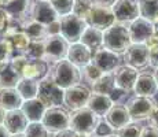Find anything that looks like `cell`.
<instances>
[{"label": "cell", "instance_id": "cell-1", "mask_svg": "<svg viewBox=\"0 0 158 137\" xmlns=\"http://www.w3.org/2000/svg\"><path fill=\"white\" fill-rule=\"evenodd\" d=\"M131 44L132 41L127 23L115 22L113 26L103 30V47L106 50L118 55H124Z\"/></svg>", "mask_w": 158, "mask_h": 137}, {"label": "cell", "instance_id": "cell-2", "mask_svg": "<svg viewBox=\"0 0 158 137\" xmlns=\"http://www.w3.org/2000/svg\"><path fill=\"white\" fill-rule=\"evenodd\" d=\"M50 75L52 81L62 89H68L74 85H78L81 81V69L76 67L68 59H62L54 63L51 67Z\"/></svg>", "mask_w": 158, "mask_h": 137}, {"label": "cell", "instance_id": "cell-3", "mask_svg": "<svg viewBox=\"0 0 158 137\" xmlns=\"http://www.w3.org/2000/svg\"><path fill=\"white\" fill-rule=\"evenodd\" d=\"M99 122H101V117L96 115L94 111H91L88 107H84L72 111L69 127L81 137H91Z\"/></svg>", "mask_w": 158, "mask_h": 137}, {"label": "cell", "instance_id": "cell-4", "mask_svg": "<svg viewBox=\"0 0 158 137\" xmlns=\"http://www.w3.org/2000/svg\"><path fill=\"white\" fill-rule=\"evenodd\" d=\"M59 22H60V36H63L66 38V41L70 42V44L80 41L85 29L88 27L87 21L77 17L76 14H69L65 15V17H60Z\"/></svg>", "mask_w": 158, "mask_h": 137}, {"label": "cell", "instance_id": "cell-5", "mask_svg": "<svg viewBox=\"0 0 158 137\" xmlns=\"http://www.w3.org/2000/svg\"><path fill=\"white\" fill-rule=\"evenodd\" d=\"M63 96H65V89L58 87L50 75H47L41 81H39L37 97L47 107H59V106H62Z\"/></svg>", "mask_w": 158, "mask_h": 137}, {"label": "cell", "instance_id": "cell-6", "mask_svg": "<svg viewBox=\"0 0 158 137\" xmlns=\"http://www.w3.org/2000/svg\"><path fill=\"white\" fill-rule=\"evenodd\" d=\"M69 47H70V42L66 41L63 36H48L44 40V60L47 63H56L62 59H66Z\"/></svg>", "mask_w": 158, "mask_h": 137}, {"label": "cell", "instance_id": "cell-7", "mask_svg": "<svg viewBox=\"0 0 158 137\" xmlns=\"http://www.w3.org/2000/svg\"><path fill=\"white\" fill-rule=\"evenodd\" d=\"M41 123L45 126V129L50 133H58L62 132L65 129H69V123H70V114L68 110L59 107H48L45 111Z\"/></svg>", "mask_w": 158, "mask_h": 137}, {"label": "cell", "instance_id": "cell-8", "mask_svg": "<svg viewBox=\"0 0 158 137\" xmlns=\"http://www.w3.org/2000/svg\"><path fill=\"white\" fill-rule=\"evenodd\" d=\"M91 95H92V92L85 85H81V84L74 85V87L65 89L63 106L69 111H76V110L84 108L87 107Z\"/></svg>", "mask_w": 158, "mask_h": 137}, {"label": "cell", "instance_id": "cell-9", "mask_svg": "<svg viewBox=\"0 0 158 137\" xmlns=\"http://www.w3.org/2000/svg\"><path fill=\"white\" fill-rule=\"evenodd\" d=\"M115 22L129 25L140 15V0H117L111 7Z\"/></svg>", "mask_w": 158, "mask_h": 137}, {"label": "cell", "instance_id": "cell-10", "mask_svg": "<svg viewBox=\"0 0 158 137\" xmlns=\"http://www.w3.org/2000/svg\"><path fill=\"white\" fill-rule=\"evenodd\" d=\"M156 104L157 103L153 100V97L135 96L129 99L125 106L133 122H140V121H146L150 118Z\"/></svg>", "mask_w": 158, "mask_h": 137}, {"label": "cell", "instance_id": "cell-11", "mask_svg": "<svg viewBox=\"0 0 158 137\" xmlns=\"http://www.w3.org/2000/svg\"><path fill=\"white\" fill-rule=\"evenodd\" d=\"M132 44H146V41L157 33V27L150 19L139 17L128 25Z\"/></svg>", "mask_w": 158, "mask_h": 137}, {"label": "cell", "instance_id": "cell-12", "mask_svg": "<svg viewBox=\"0 0 158 137\" xmlns=\"http://www.w3.org/2000/svg\"><path fill=\"white\" fill-rule=\"evenodd\" d=\"M123 60L127 66L142 70L150 65V54L146 44H131L129 48L123 55Z\"/></svg>", "mask_w": 158, "mask_h": 137}, {"label": "cell", "instance_id": "cell-13", "mask_svg": "<svg viewBox=\"0 0 158 137\" xmlns=\"http://www.w3.org/2000/svg\"><path fill=\"white\" fill-rule=\"evenodd\" d=\"M88 26L96 27L99 30H106L115 23V17L111 7H103V6L94 4L92 10L87 18Z\"/></svg>", "mask_w": 158, "mask_h": 137}, {"label": "cell", "instance_id": "cell-14", "mask_svg": "<svg viewBox=\"0 0 158 137\" xmlns=\"http://www.w3.org/2000/svg\"><path fill=\"white\" fill-rule=\"evenodd\" d=\"M92 63L103 74L105 73H114V70L121 66V55L111 52V51L106 50L105 47H102L101 50L94 52Z\"/></svg>", "mask_w": 158, "mask_h": 137}, {"label": "cell", "instance_id": "cell-15", "mask_svg": "<svg viewBox=\"0 0 158 137\" xmlns=\"http://www.w3.org/2000/svg\"><path fill=\"white\" fill-rule=\"evenodd\" d=\"M30 19L47 26L59 19V15L56 14L50 2L35 0L32 4V10H30Z\"/></svg>", "mask_w": 158, "mask_h": 137}, {"label": "cell", "instance_id": "cell-16", "mask_svg": "<svg viewBox=\"0 0 158 137\" xmlns=\"http://www.w3.org/2000/svg\"><path fill=\"white\" fill-rule=\"evenodd\" d=\"M114 82L115 87L120 88V89H124L127 92H132L133 88H135V82L138 80V70L131 67V66H120L114 70Z\"/></svg>", "mask_w": 158, "mask_h": 137}, {"label": "cell", "instance_id": "cell-17", "mask_svg": "<svg viewBox=\"0 0 158 137\" xmlns=\"http://www.w3.org/2000/svg\"><path fill=\"white\" fill-rule=\"evenodd\" d=\"M92 56H94L92 51L87 45H84L83 42L78 41V42H74V44H70L66 59L69 62H72L76 67L83 69L92 62Z\"/></svg>", "mask_w": 158, "mask_h": 137}, {"label": "cell", "instance_id": "cell-18", "mask_svg": "<svg viewBox=\"0 0 158 137\" xmlns=\"http://www.w3.org/2000/svg\"><path fill=\"white\" fill-rule=\"evenodd\" d=\"M105 121L117 132L118 129H121V127L127 126L128 123L132 122V118H131L127 106L113 104V107L109 110V112L105 115Z\"/></svg>", "mask_w": 158, "mask_h": 137}, {"label": "cell", "instance_id": "cell-19", "mask_svg": "<svg viewBox=\"0 0 158 137\" xmlns=\"http://www.w3.org/2000/svg\"><path fill=\"white\" fill-rule=\"evenodd\" d=\"M133 92L136 96H143V97H154L158 92V85L154 78V74L151 73H140L138 75V80L135 82V88Z\"/></svg>", "mask_w": 158, "mask_h": 137}, {"label": "cell", "instance_id": "cell-20", "mask_svg": "<svg viewBox=\"0 0 158 137\" xmlns=\"http://www.w3.org/2000/svg\"><path fill=\"white\" fill-rule=\"evenodd\" d=\"M32 4H33V0H14L11 4L4 7V10L11 19L23 25L26 21L30 19Z\"/></svg>", "mask_w": 158, "mask_h": 137}, {"label": "cell", "instance_id": "cell-21", "mask_svg": "<svg viewBox=\"0 0 158 137\" xmlns=\"http://www.w3.org/2000/svg\"><path fill=\"white\" fill-rule=\"evenodd\" d=\"M3 125L10 132V135H19V133H25L26 127L29 125V119L26 118V115L23 114L21 108L13 110V111H7Z\"/></svg>", "mask_w": 158, "mask_h": 137}, {"label": "cell", "instance_id": "cell-22", "mask_svg": "<svg viewBox=\"0 0 158 137\" xmlns=\"http://www.w3.org/2000/svg\"><path fill=\"white\" fill-rule=\"evenodd\" d=\"M47 108L48 107L39 99V97L30 99V100H25L22 107H21V110L23 111V114H25L26 118L29 119V122H41Z\"/></svg>", "mask_w": 158, "mask_h": 137}, {"label": "cell", "instance_id": "cell-23", "mask_svg": "<svg viewBox=\"0 0 158 137\" xmlns=\"http://www.w3.org/2000/svg\"><path fill=\"white\" fill-rule=\"evenodd\" d=\"M23 104V99L17 88H0V106L6 111L19 110Z\"/></svg>", "mask_w": 158, "mask_h": 137}, {"label": "cell", "instance_id": "cell-24", "mask_svg": "<svg viewBox=\"0 0 158 137\" xmlns=\"http://www.w3.org/2000/svg\"><path fill=\"white\" fill-rule=\"evenodd\" d=\"M48 75V66L45 60H29L23 69L21 78H30V80L41 81Z\"/></svg>", "mask_w": 158, "mask_h": 137}, {"label": "cell", "instance_id": "cell-25", "mask_svg": "<svg viewBox=\"0 0 158 137\" xmlns=\"http://www.w3.org/2000/svg\"><path fill=\"white\" fill-rule=\"evenodd\" d=\"M114 103L111 102L110 96L107 95H101V93H92L88 100L87 107L94 111L99 117H105L109 112V110L113 107Z\"/></svg>", "mask_w": 158, "mask_h": 137}, {"label": "cell", "instance_id": "cell-26", "mask_svg": "<svg viewBox=\"0 0 158 137\" xmlns=\"http://www.w3.org/2000/svg\"><path fill=\"white\" fill-rule=\"evenodd\" d=\"M80 42H83L92 52H95V51L101 50L103 47V32L96 29V27L88 26L85 29V32H84L83 37H81Z\"/></svg>", "mask_w": 158, "mask_h": 137}, {"label": "cell", "instance_id": "cell-27", "mask_svg": "<svg viewBox=\"0 0 158 137\" xmlns=\"http://www.w3.org/2000/svg\"><path fill=\"white\" fill-rule=\"evenodd\" d=\"M22 30L26 33V36L30 38V41H44L48 37L47 26L43 23H39L33 19L26 21L22 25Z\"/></svg>", "mask_w": 158, "mask_h": 137}, {"label": "cell", "instance_id": "cell-28", "mask_svg": "<svg viewBox=\"0 0 158 137\" xmlns=\"http://www.w3.org/2000/svg\"><path fill=\"white\" fill-rule=\"evenodd\" d=\"M17 91L22 96L23 102L30 99H36L39 95V81L30 78H21L17 85Z\"/></svg>", "mask_w": 158, "mask_h": 137}, {"label": "cell", "instance_id": "cell-29", "mask_svg": "<svg viewBox=\"0 0 158 137\" xmlns=\"http://www.w3.org/2000/svg\"><path fill=\"white\" fill-rule=\"evenodd\" d=\"M115 82H114V74L113 73H105L95 84L92 85V93H101V95H107L114 91Z\"/></svg>", "mask_w": 158, "mask_h": 137}, {"label": "cell", "instance_id": "cell-30", "mask_svg": "<svg viewBox=\"0 0 158 137\" xmlns=\"http://www.w3.org/2000/svg\"><path fill=\"white\" fill-rule=\"evenodd\" d=\"M4 38L11 42L14 51H17L19 55L25 54V51L28 50V47L30 44V38L26 36V33L23 32V30H18V32H15V33H13V34L7 36V37H4Z\"/></svg>", "mask_w": 158, "mask_h": 137}, {"label": "cell", "instance_id": "cell-31", "mask_svg": "<svg viewBox=\"0 0 158 137\" xmlns=\"http://www.w3.org/2000/svg\"><path fill=\"white\" fill-rule=\"evenodd\" d=\"M14 48L11 42L6 38H0V71L6 70L10 66V60L13 58Z\"/></svg>", "mask_w": 158, "mask_h": 137}, {"label": "cell", "instance_id": "cell-32", "mask_svg": "<svg viewBox=\"0 0 158 137\" xmlns=\"http://www.w3.org/2000/svg\"><path fill=\"white\" fill-rule=\"evenodd\" d=\"M19 80L21 75L15 73L10 66L6 70L0 71V88H17Z\"/></svg>", "mask_w": 158, "mask_h": 137}, {"label": "cell", "instance_id": "cell-33", "mask_svg": "<svg viewBox=\"0 0 158 137\" xmlns=\"http://www.w3.org/2000/svg\"><path fill=\"white\" fill-rule=\"evenodd\" d=\"M102 74L103 73L96 67L92 62H91L89 65H87L85 67L81 69V78H83L85 82H88L91 87H92V85L102 77Z\"/></svg>", "mask_w": 158, "mask_h": 137}, {"label": "cell", "instance_id": "cell-34", "mask_svg": "<svg viewBox=\"0 0 158 137\" xmlns=\"http://www.w3.org/2000/svg\"><path fill=\"white\" fill-rule=\"evenodd\" d=\"M23 55L29 60H44V41H30Z\"/></svg>", "mask_w": 158, "mask_h": 137}, {"label": "cell", "instance_id": "cell-35", "mask_svg": "<svg viewBox=\"0 0 158 137\" xmlns=\"http://www.w3.org/2000/svg\"><path fill=\"white\" fill-rule=\"evenodd\" d=\"M158 14V0H140V15L153 21Z\"/></svg>", "mask_w": 158, "mask_h": 137}, {"label": "cell", "instance_id": "cell-36", "mask_svg": "<svg viewBox=\"0 0 158 137\" xmlns=\"http://www.w3.org/2000/svg\"><path fill=\"white\" fill-rule=\"evenodd\" d=\"M51 6L54 7V10L56 11V14L60 17L73 14V8H74V0H50Z\"/></svg>", "mask_w": 158, "mask_h": 137}, {"label": "cell", "instance_id": "cell-37", "mask_svg": "<svg viewBox=\"0 0 158 137\" xmlns=\"http://www.w3.org/2000/svg\"><path fill=\"white\" fill-rule=\"evenodd\" d=\"M143 127L139 122H131L127 126L121 127L117 130V136L118 137H140L142 132H143Z\"/></svg>", "mask_w": 158, "mask_h": 137}, {"label": "cell", "instance_id": "cell-38", "mask_svg": "<svg viewBox=\"0 0 158 137\" xmlns=\"http://www.w3.org/2000/svg\"><path fill=\"white\" fill-rule=\"evenodd\" d=\"M94 7L92 0H74V8H73V14H76L77 17L83 18L87 21L88 15H89L91 10Z\"/></svg>", "mask_w": 158, "mask_h": 137}, {"label": "cell", "instance_id": "cell-39", "mask_svg": "<svg viewBox=\"0 0 158 137\" xmlns=\"http://www.w3.org/2000/svg\"><path fill=\"white\" fill-rule=\"evenodd\" d=\"M26 137H50L51 133L45 129L41 122H29L25 130Z\"/></svg>", "mask_w": 158, "mask_h": 137}, {"label": "cell", "instance_id": "cell-40", "mask_svg": "<svg viewBox=\"0 0 158 137\" xmlns=\"http://www.w3.org/2000/svg\"><path fill=\"white\" fill-rule=\"evenodd\" d=\"M28 62H29V59L25 56V55H17V56H13V58H11V60H10V67L13 69L15 73H18V74L21 75Z\"/></svg>", "mask_w": 158, "mask_h": 137}, {"label": "cell", "instance_id": "cell-41", "mask_svg": "<svg viewBox=\"0 0 158 137\" xmlns=\"http://www.w3.org/2000/svg\"><path fill=\"white\" fill-rule=\"evenodd\" d=\"M111 135H115V130L110 126L106 121H101L99 125L96 126L95 132H94L92 137H109Z\"/></svg>", "mask_w": 158, "mask_h": 137}, {"label": "cell", "instance_id": "cell-42", "mask_svg": "<svg viewBox=\"0 0 158 137\" xmlns=\"http://www.w3.org/2000/svg\"><path fill=\"white\" fill-rule=\"evenodd\" d=\"M127 97H128V92L124 89H120V88H117V87H115L114 91L110 93V99L114 104H123L127 100Z\"/></svg>", "mask_w": 158, "mask_h": 137}, {"label": "cell", "instance_id": "cell-43", "mask_svg": "<svg viewBox=\"0 0 158 137\" xmlns=\"http://www.w3.org/2000/svg\"><path fill=\"white\" fill-rule=\"evenodd\" d=\"M148 54H150V66L158 69V45L148 48Z\"/></svg>", "mask_w": 158, "mask_h": 137}, {"label": "cell", "instance_id": "cell-44", "mask_svg": "<svg viewBox=\"0 0 158 137\" xmlns=\"http://www.w3.org/2000/svg\"><path fill=\"white\" fill-rule=\"evenodd\" d=\"M47 32H48V36L60 34V22H59V19L55 21V22H52V23H50V25H47Z\"/></svg>", "mask_w": 158, "mask_h": 137}, {"label": "cell", "instance_id": "cell-45", "mask_svg": "<svg viewBox=\"0 0 158 137\" xmlns=\"http://www.w3.org/2000/svg\"><path fill=\"white\" fill-rule=\"evenodd\" d=\"M8 21H10L8 14L6 13L4 8H0V33L6 30V27L8 25Z\"/></svg>", "mask_w": 158, "mask_h": 137}, {"label": "cell", "instance_id": "cell-46", "mask_svg": "<svg viewBox=\"0 0 158 137\" xmlns=\"http://www.w3.org/2000/svg\"><path fill=\"white\" fill-rule=\"evenodd\" d=\"M140 137H158V129L153 126H144L143 127V132H142Z\"/></svg>", "mask_w": 158, "mask_h": 137}, {"label": "cell", "instance_id": "cell-47", "mask_svg": "<svg viewBox=\"0 0 158 137\" xmlns=\"http://www.w3.org/2000/svg\"><path fill=\"white\" fill-rule=\"evenodd\" d=\"M148 122H150V126L157 127L158 129V103L156 104V107H154L153 112H151V115H150V118H148Z\"/></svg>", "mask_w": 158, "mask_h": 137}, {"label": "cell", "instance_id": "cell-48", "mask_svg": "<svg viewBox=\"0 0 158 137\" xmlns=\"http://www.w3.org/2000/svg\"><path fill=\"white\" fill-rule=\"evenodd\" d=\"M55 137H81V136L77 135L74 130H72L70 127H69V129H65V130H62V132L55 133Z\"/></svg>", "mask_w": 158, "mask_h": 137}, {"label": "cell", "instance_id": "cell-49", "mask_svg": "<svg viewBox=\"0 0 158 137\" xmlns=\"http://www.w3.org/2000/svg\"><path fill=\"white\" fill-rule=\"evenodd\" d=\"M94 4L96 6H103V7H113L114 3L117 0H92Z\"/></svg>", "mask_w": 158, "mask_h": 137}, {"label": "cell", "instance_id": "cell-50", "mask_svg": "<svg viewBox=\"0 0 158 137\" xmlns=\"http://www.w3.org/2000/svg\"><path fill=\"white\" fill-rule=\"evenodd\" d=\"M0 137H11L10 132L6 129L4 125H0Z\"/></svg>", "mask_w": 158, "mask_h": 137}, {"label": "cell", "instance_id": "cell-51", "mask_svg": "<svg viewBox=\"0 0 158 137\" xmlns=\"http://www.w3.org/2000/svg\"><path fill=\"white\" fill-rule=\"evenodd\" d=\"M6 114H7V111H6L4 108L0 106V125L4 123V119H6Z\"/></svg>", "mask_w": 158, "mask_h": 137}, {"label": "cell", "instance_id": "cell-52", "mask_svg": "<svg viewBox=\"0 0 158 137\" xmlns=\"http://www.w3.org/2000/svg\"><path fill=\"white\" fill-rule=\"evenodd\" d=\"M14 0H0V8H4V7H7L8 4H11Z\"/></svg>", "mask_w": 158, "mask_h": 137}, {"label": "cell", "instance_id": "cell-53", "mask_svg": "<svg viewBox=\"0 0 158 137\" xmlns=\"http://www.w3.org/2000/svg\"><path fill=\"white\" fill-rule=\"evenodd\" d=\"M153 74H154V78H156V81H157V85H158V69H156V70H154V73H153Z\"/></svg>", "mask_w": 158, "mask_h": 137}, {"label": "cell", "instance_id": "cell-54", "mask_svg": "<svg viewBox=\"0 0 158 137\" xmlns=\"http://www.w3.org/2000/svg\"><path fill=\"white\" fill-rule=\"evenodd\" d=\"M151 22H153V23H154V25H156V27L158 26V14L156 15V18H154V19H153V21H151Z\"/></svg>", "mask_w": 158, "mask_h": 137}, {"label": "cell", "instance_id": "cell-55", "mask_svg": "<svg viewBox=\"0 0 158 137\" xmlns=\"http://www.w3.org/2000/svg\"><path fill=\"white\" fill-rule=\"evenodd\" d=\"M11 137H26L25 133H19V135H11Z\"/></svg>", "mask_w": 158, "mask_h": 137}, {"label": "cell", "instance_id": "cell-56", "mask_svg": "<svg viewBox=\"0 0 158 137\" xmlns=\"http://www.w3.org/2000/svg\"><path fill=\"white\" fill-rule=\"evenodd\" d=\"M109 137H118V136H117V133H115V135H111V136H109Z\"/></svg>", "mask_w": 158, "mask_h": 137}, {"label": "cell", "instance_id": "cell-57", "mask_svg": "<svg viewBox=\"0 0 158 137\" xmlns=\"http://www.w3.org/2000/svg\"><path fill=\"white\" fill-rule=\"evenodd\" d=\"M43 2H50V0H43Z\"/></svg>", "mask_w": 158, "mask_h": 137}, {"label": "cell", "instance_id": "cell-58", "mask_svg": "<svg viewBox=\"0 0 158 137\" xmlns=\"http://www.w3.org/2000/svg\"><path fill=\"white\" fill-rule=\"evenodd\" d=\"M91 137H92V136H91Z\"/></svg>", "mask_w": 158, "mask_h": 137}]
</instances>
